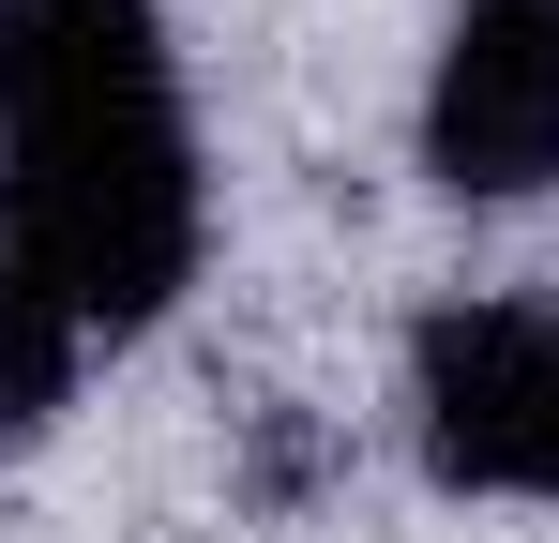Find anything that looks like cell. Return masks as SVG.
<instances>
[{
	"instance_id": "1",
	"label": "cell",
	"mask_w": 559,
	"mask_h": 543,
	"mask_svg": "<svg viewBox=\"0 0 559 543\" xmlns=\"http://www.w3.org/2000/svg\"><path fill=\"white\" fill-rule=\"evenodd\" d=\"M0 257L76 333H152L197 287V121L152 0H0Z\"/></svg>"
},
{
	"instance_id": "2",
	"label": "cell",
	"mask_w": 559,
	"mask_h": 543,
	"mask_svg": "<svg viewBox=\"0 0 559 543\" xmlns=\"http://www.w3.org/2000/svg\"><path fill=\"white\" fill-rule=\"evenodd\" d=\"M408 408L454 498H559V302H439L408 333Z\"/></svg>"
},
{
	"instance_id": "3",
	"label": "cell",
	"mask_w": 559,
	"mask_h": 543,
	"mask_svg": "<svg viewBox=\"0 0 559 543\" xmlns=\"http://www.w3.org/2000/svg\"><path fill=\"white\" fill-rule=\"evenodd\" d=\"M424 167L484 212L559 181V0H454L424 76Z\"/></svg>"
},
{
	"instance_id": "4",
	"label": "cell",
	"mask_w": 559,
	"mask_h": 543,
	"mask_svg": "<svg viewBox=\"0 0 559 543\" xmlns=\"http://www.w3.org/2000/svg\"><path fill=\"white\" fill-rule=\"evenodd\" d=\"M76 302L46 287L31 257H0V452H31L46 423H61V393H76Z\"/></svg>"
}]
</instances>
